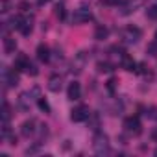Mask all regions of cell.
I'll list each match as a JSON object with an SVG mask.
<instances>
[{
  "label": "cell",
  "instance_id": "obj_23",
  "mask_svg": "<svg viewBox=\"0 0 157 157\" xmlns=\"http://www.w3.org/2000/svg\"><path fill=\"white\" fill-rule=\"evenodd\" d=\"M2 13H8L10 11V0H2V10H0Z\"/></svg>",
  "mask_w": 157,
  "mask_h": 157
},
{
  "label": "cell",
  "instance_id": "obj_28",
  "mask_svg": "<svg viewBox=\"0 0 157 157\" xmlns=\"http://www.w3.org/2000/svg\"><path fill=\"white\" fill-rule=\"evenodd\" d=\"M19 8H21V10H22V11H26V10H28V8H30V4H26V2H22V4H21V6H19Z\"/></svg>",
  "mask_w": 157,
  "mask_h": 157
},
{
  "label": "cell",
  "instance_id": "obj_20",
  "mask_svg": "<svg viewBox=\"0 0 157 157\" xmlns=\"http://www.w3.org/2000/svg\"><path fill=\"white\" fill-rule=\"evenodd\" d=\"M56 17L57 19H65V4H57L56 6Z\"/></svg>",
  "mask_w": 157,
  "mask_h": 157
},
{
  "label": "cell",
  "instance_id": "obj_6",
  "mask_svg": "<svg viewBox=\"0 0 157 157\" xmlns=\"http://www.w3.org/2000/svg\"><path fill=\"white\" fill-rule=\"evenodd\" d=\"M140 35H142V32H140V28H137V26H128V28L124 30V33H122V37H124V41H126L128 44H135V43L140 39Z\"/></svg>",
  "mask_w": 157,
  "mask_h": 157
},
{
  "label": "cell",
  "instance_id": "obj_7",
  "mask_svg": "<svg viewBox=\"0 0 157 157\" xmlns=\"http://www.w3.org/2000/svg\"><path fill=\"white\" fill-rule=\"evenodd\" d=\"M146 4V0H126V4L122 8V15H131L133 11L140 10Z\"/></svg>",
  "mask_w": 157,
  "mask_h": 157
},
{
  "label": "cell",
  "instance_id": "obj_13",
  "mask_svg": "<svg viewBox=\"0 0 157 157\" xmlns=\"http://www.w3.org/2000/svg\"><path fill=\"white\" fill-rule=\"evenodd\" d=\"M122 67H124L128 72H137V67H139V65H137L129 56H124V57H122Z\"/></svg>",
  "mask_w": 157,
  "mask_h": 157
},
{
  "label": "cell",
  "instance_id": "obj_3",
  "mask_svg": "<svg viewBox=\"0 0 157 157\" xmlns=\"http://www.w3.org/2000/svg\"><path fill=\"white\" fill-rule=\"evenodd\" d=\"M91 109L87 107V105H78V107H74L72 109V113H70V120L72 122H83V120H87V118H91Z\"/></svg>",
  "mask_w": 157,
  "mask_h": 157
},
{
  "label": "cell",
  "instance_id": "obj_27",
  "mask_svg": "<svg viewBox=\"0 0 157 157\" xmlns=\"http://www.w3.org/2000/svg\"><path fill=\"white\" fill-rule=\"evenodd\" d=\"M107 83H109V85H107V87H109V89H111V91H113V89H115V83H117V80H109V82H107Z\"/></svg>",
  "mask_w": 157,
  "mask_h": 157
},
{
  "label": "cell",
  "instance_id": "obj_15",
  "mask_svg": "<svg viewBox=\"0 0 157 157\" xmlns=\"http://www.w3.org/2000/svg\"><path fill=\"white\" fill-rule=\"evenodd\" d=\"M107 35H109V30H107L105 26H96V30H94V39L104 41V39H107Z\"/></svg>",
  "mask_w": 157,
  "mask_h": 157
},
{
  "label": "cell",
  "instance_id": "obj_25",
  "mask_svg": "<svg viewBox=\"0 0 157 157\" xmlns=\"http://www.w3.org/2000/svg\"><path fill=\"white\" fill-rule=\"evenodd\" d=\"M150 137H151V140H153V142H157V128H153V129H151Z\"/></svg>",
  "mask_w": 157,
  "mask_h": 157
},
{
  "label": "cell",
  "instance_id": "obj_14",
  "mask_svg": "<svg viewBox=\"0 0 157 157\" xmlns=\"http://www.w3.org/2000/svg\"><path fill=\"white\" fill-rule=\"evenodd\" d=\"M15 48H17L15 39H11V37H4V52H6V54H13Z\"/></svg>",
  "mask_w": 157,
  "mask_h": 157
},
{
  "label": "cell",
  "instance_id": "obj_31",
  "mask_svg": "<svg viewBox=\"0 0 157 157\" xmlns=\"http://www.w3.org/2000/svg\"><path fill=\"white\" fill-rule=\"evenodd\" d=\"M155 41H157V32H155Z\"/></svg>",
  "mask_w": 157,
  "mask_h": 157
},
{
  "label": "cell",
  "instance_id": "obj_29",
  "mask_svg": "<svg viewBox=\"0 0 157 157\" xmlns=\"http://www.w3.org/2000/svg\"><path fill=\"white\" fill-rule=\"evenodd\" d=\"M48 2H50V0H37L39 6H44V4H48Z\"/></svg>",
  "mask_w": 157,
  "mask_h": 157
},
{
  "label": "cell",
  "instance_id": "obj_4",
  "mask_svg": "<svg viewBox=\"0 0 157 157\" xmlns=\"http://www.w3.org/2000/svg\"><path fill=\"white\" fill-rule=\"evenodd\" d=\"M124 129H126L128 133H131V135H140L142 124H140L139 117H128V118L124 120Z\"/></svg>",
  "mask_w": 157,
  "mask_h": 157
},
{
  "label": "cell",
  "instance_id": "obj_22",
  "mask_svg": "<svg viewBox=\"0 0 157 157\" xmlns=\"http://www.w3.org/2000/svg\"><path fill=\"white\" fill-rule=\"evenodd\" d=\"M148 52H150L151 56H155V54H157V41H155L153 44H148Z\"/></svg>",
  "mask_w": 157,
  "mask_h": 157
},
{
  "label": "cell",
  "instance_id": "obj_17",
  "mask_svg": "<svg viewBox=\"0 0 157 157\" xmlns=\"http://www.w3.org/2000/svg\"><path fill=\"white\" fill-rule=\"evenodd\" d=\"M10 118H11V109H10V104L4 100V104H2V122H10Z\"/></svg>",
  "mask_w": 157,
  "mask_h": 157
},
{
  "label": "cell",
  "instance_id": "obj_11",
  "mask_svg": "<svg viewBox=\"0 0 157 157\" xmlns=\"http://www.w3.org/2000/svg\"><path fill=\"white\" fill-rule=\"evenodd\" d=\"M37 59L43 61V63L50 61V48H48L44 43H41V44L37 46Z\"/></svg>",
  "mask_w": 157,
  "mask_h": 157
},
{
  "label": "cell",
  "instance_id": "obj_1",
  "mask_svg": "<svg viewBox=\"0 0 157 157\" xmlns=\"http://www.w3.org/2000/svg\"><path fill=\"white\" fill-rule=\"evenodd\" d=\"M15 68H17L19 72H28V74H32V76H37V74H39V70L32 65V61H30V57H28L26 54H19V56L15 57Z\"/></svg>",
  "mask_w": 157,
  "mask_h": 157
},
{
  "label": "cell",
  "instance_id": "obj_16",
  "mask_svg": "<svg viewBox=\"0 0 157 157\" xmlns=\"http://www.w3.org/2000/svg\"><path fill=\"white\" fill-rule=\"evenodd\" d=\"M19 32L22 35H30V32H32V21L30 19H24L22 24H21V28H19Z\"/></svg>",
  "mask_w": 157,
  "mask_h": 157
},
{
  "label": "cell",
  "instance_id": "obj_10",
  "mask_svg": "<svg viewBox=\"0 0 157 157\" xmlns=\"http://www.w3.org/2000/svg\"><path fill=\"white\" fill-rule=\"evenodd\" d=\"M61 87H63V80H61V76H57V74L50 76V80H48V89H50L52 93H59V91H61Z\"/></svg>",
  "mask_w": 157,
  "mask_h": 157
},
{
  "label": "cell",
  "instance_id": "obj_21",
  "mask_svg": "<svg viewBox=\"0 0 157 157\" xmlns=\"http://www.w3.org/2000/svg\"><path fill=\"white\" fill-rule=\"evenodd\" d=\"M39 109H41V111H44V113H48V111H50L48 102H46V100H43V98H39Z\"/></svg>",
  "mask_w": 157,
  "mask_h": 157
},
{
  "label": "cell",
  "instance_id": "obj_5",
  "mask_svg": "<svg viewBox=\"0 0 157 157\" xmlns=\"http://www.w3.org/2000/svg\"><path fill=\"white\" fill-rule=\"evenodd\" d=\"M93 148H94V151H96L98 155H104V153H107V151H109V140H107V137H105L104 133H96Z\"/></svg>",
  "mask_w": 157,
  "mask_h": 157
},
{
  "label": "cell",
  "instance_id": "obj_8",
  "mask_svg": "<svg viewBox=\"0 0 157 157\" xmlns=\"http://www.w3.org/2000/svg\"><path fill=\"white\" fill-rule=\"evenodd\" d=\"M67 98L68 100H80L82 98V85L78 82H72L67 89Z\"/></svg>",
  "mask_w": 157,
  "mask_h": 157
},
{
  "label": "cell",
  "instance_id": "obj_30",
  "mask_svg": "<svg viewBox=\"0 0 157 157\" xmlns=\"http://www.w3.org/2000/svg\"><path fill=\"white\" fill-rule=\"evenodd\" d=\"M153 155H155V157H157V150H155V151H153Z\"/></svg>",
  "mask_w": 157,
  "mask_h": 157
},
{
  "label": "cell",
  "instance_id": "obj_2",
  "mask_svg": "<svg viewBox=\"0 0 157 157\" xmlns=\"http://www.w3.org/2000/svg\"><path fill=\"white\" fill-rule=\"evenodd\" d=\"M89 21H93V13H91V10L89 8H78L74 13H72V22L74 24H85V22H89Z\"/></svg>",
  "mask_w": 157,
  "mask_h": 157
},
{
  "label": "cell",
  "instance_id": "obj_26",
  "mask_svg": "<svg viewBox=\"0 0 157 157\" xmlns=\"http://www.w3.org/2000/svg\"><path fill=\"white\" fill-rule=\"evenodd\" d=\"M104 4H107V6H115V4H118V0H104Z\"/></svg>",
  "mask_w": 157,
  "mask_h": 157
},
{
  "label": "cell",
  "instance_id": "obj_24",
  "mask_svg": "<svg viewBox=\"0 0 157 157\" xmlns=\"http://www.w3.org/2000/svg\"><path fill=\"white\" fill-rule=\"evenodd\" d=\"M146 115H148V113H146ZM148 117H150V118H157V109H155V107H150V115H148Z\"/></svg>",
  "mask_w": 157,
  "mask_h": 157
},
{
  "label": "cell",
  "instance_id": "obj_12",
  "mask_svg": "<svg viewBox=\"0 0 157 157\" xmlns=\"http://www.w3.org/2000/svg\"><path fill=\"white\" fill-rule=\"evenodd\" d=\"M35 120H26L22 126H21V133H22V137H30V135H33V131H35Z\"/></svg>",
  "mask_w": 157,
  "mask_h": 157
},
{
  "label": "cell",
  "instance_id": "obj_19",
  "mask_svg": "<svg viewBox=\"0 0 157 157\" xmlns=\"http://www.w3.org/2000/svg\"><path fill=\"white\" fill-rule=\"evenodd\" d=\"M146 17L151 19V21H157V4H153L146 10Z\"/></svg>",
  "mask_w": 157,
  "mask_h": 157
},
{
  "label": "cell",
  "instance_id": "obj_9",
  "mask_svg": "<svg viewBox=\"0 0 157 157\" xmlns=\"http://www.w3.org/2000/svg\"><path fill=\"white\" fill-rule=\"evenodd\" d=\"M4 76H6V83L10 85V87H15V85H19V70L13 67V68H8V70H4Z\"/></svg>",
  "mask_w": 157,
  "mask_h": 157
},
{
  "label": "cell",
  "instance_id": "obj_18",
  "mask_svg": "<svg viewBox=\"0 0 157 157\" xmlns=\"http://www.w3.org/2000/svg\"><path fill=\"white\" fill-rule=\"evenodd\" d=\"M96 68H98V72H111L113 70V65L107 63V61H98L96 63Z\"/></svg>",
  "mask_w": 157,
  "mask_h": 157
}]
</instances>
